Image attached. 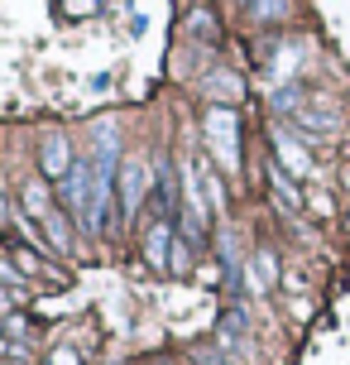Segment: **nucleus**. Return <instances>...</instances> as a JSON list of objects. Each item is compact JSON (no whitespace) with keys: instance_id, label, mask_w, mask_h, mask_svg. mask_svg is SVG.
Instances as JSON below:
<instances>
[{"instance_id":"1","label":"nucleus","mask_w":350,"mask_h":365,"mask_svg":"<svg viewBox=\"0 0 350 365\" xmlns=\"http://www.w3.org/2000/svg\"><path fill=\"white\" fill-rule=\"evenodd\" d=\"M19 212L48 236L53 255H73V226H68V212H63L53 202V192H48V178H29L19 187Z\"/></svg>"},{"instance_id":"2","label":"nucleus","mask_w":350,"mask_h":365,"mask_svg":"<svg viewBox=\"0 0 350 365\" xmlns=\"http://www.w3.org/2000/svg\"><path fill=\"white\" fill-rule=\"evenodd\" d=\"M92 164H96V178H92V197H87V212H82V231L87 236H101L106 231V207L115 197V178H120V149L115 145H101L92 149Z\"/></svg>"},{"instance_id":"3","label":"nucleus","mask_w":350,"mask_h":365,"mask_svg":"<svg viewBox=\"0 0 350 365\" xmlns=\"http://www.w3.org/2000/svg\"><path fill=\"white\" fill-rule=\"evenodd\" d=\"M202 140H206V154L226 168V173H235L240 168V115L230 106H211L202 120Z\"/></svg>"},{"instance_id":"4","label":"nucleus","mask_w":350,"mask_h":365,"mask_svg":"<svg viewBox=\"0 0 350 365\" xmlns=\"http://www.w3.org/2000/svg\"><path fill=\"white\" fill-rule=\"evenodd\" d=\"M115 197H120V221L129 226V221L139 217V207H144V197H149V164L139 159V154H129V159H120Z\"/></svg>"},{"instance_id":"5","label":"nucleus","mask_w":350,"mask_h":365,"mask_svg":"<svg viewBox=\"0 0 350 365\" xmlns=\"http://www.w3.org/2000/svg\"><path fill=\"white\" fill-rule=\"evenodd\" d=\"M92 178H96V164H92V154H87V159H77V164H73L68 178L58 182V202H63V212H73V221H82V212H87Z\"/></svg>"},{"instance_id":"6","label":"nucleus","mask_w":350,"mask_h":365,"mask_svg":"<svg viewBox=\"0 0 350 365\" xmlns=\"http://www.w3.org/2000/svg\"><path fill=\"white\" fill-rule=\"evenodd\" d=\"M274 164L283 168V173H293V178H312V154L302 149V140H297L293 130L274 125Z\"/></svg>"},{"instance_id":"7","label":"nucleus","mask_w":350,"mask_h":365,"mask_svg":"<svg viewBox=\"0 0 350 365\" xmlns=\"http://www.w3.org/2000/svg\"><path fill=\"white\" fill-rule=\"evenodd\" d=\"M73 164L77 159H73V149H68V140H63V135H48V140H43V154H38V173L48 182H63L73 173Z\"/></svg>"},{"instance_id":"8","label":"nucleus","mask_w":350,"mask_h":365,"mask_svg":"<svg viewBox=\"0 0 350 365\" xmlns=\"http://www.w3.org/2000/svg\"><path fill=\"white\" fill-rule=\"evenodd\" d=\"M269 182H274V202L288 212V217H297L302 202H307V197H302V187H297V178H293V173H283L278 164H269Z\"/></svg>"},{"instance_id":"9","label":"nucleus","mask_w":350,"mask_h":365,"mask_svg":"<svg viewBox=\"0 0 350 365\" xmlns=\"http://www.w3.org/2000/svg\"><path fill=\"white\" fill-rule=\"evenodd\" d=\"M168 250H173V221H154L144 236V259L154 264V269H168Z\"/></svg>"},{"instance_id":"10","label":"nucleus","mask_w":350,"mask_h":365,"mask_svg":"<svg viewBox=\"0 0 350 365\" xmlns=\"http://www.w3.org/2000/svg\"><path fill=\"white\" fill-rule=\"evenodd\" d=\"M245 327H250L245 308H230V312L221 317V327H216V346H221V351H240V336H245Z\"/></svg>"},{"instance_id":"11","label":"nucleus","mask_w":350,"mask_h":365,"mask_svg":"<svg viewBox=\"0 0 350 365\" xmlns=\"http://www.w3.org/2000/svg\"><path fill=\"white\" fill-rule=\"evenodd\" d=\"M240 5H245L255 19H264V24H269V19H283L288 10H293V0H240Z\"/></svg>"},{"instance_id":"12","label":"nucleus","mask_w":350,"mask_h":365,"mask_svg":"<svg viewBox=\"0 0 350 365\" xmlns=\"http://www.w3.org/2000/svg\"><path fill=\"white\" fill-rule=\"evenodd\" d=\"M250 274H255V289H274V284H278V259L269 255V250H259Z\"/></svg>"},{"instance_id":"13","label":"nucleus","mask_w":350,"mask_h":365,"mask_svg":"<svg viewBox=\"0 0 350 365\" xmlns=\"http://www.w3.org/2000/svg\"><path fill=\"white\" fill-rule=\"evenodd\" d=\"M10 259L19 264V274H24V279H34V274H43V259H38L34 250H29V245H15V250H10Z\"/></svg>"},{"instance_id":"14","label":"nucleus","mask_w":350,"mask_h":365,"mask_svg":"<svg viewBox=\"0 0 350 365\" xmlns=\"http://www.w3.org/2000/svg\"><path fill=\"white\" fill-rule=\"evenodd\" d=\"M168 269H173V274H187V269H192V245H187V240L173 236V250H168Z\"/></svg>"},{"instance_id":"15","label":"nucleus","mask_w":350,"mask_h":365,"mask_svg":"<svg viewBox=\"0 0 350 365\" xmlns=\"http://www.w3.org/2000/svg\"><path fill=\"white\" fill-rule=\"evenodd\" d=\"M48 365H82V351H77L73 341H58V346L48 351Z\"/></svg>"},{"instance_id":"16","label":"nucleus","mask_w":350,"mask_h":365,"mask_svg":"<svg viewBox=\"0 0 350 365\" xmlns=\"http://www.w3.org/2000/svg\"><path fill=\"white\" fill-rule=\"evenodd\" d=\"M206 91H211V96H221V91H226V96L235 101V96H240V82H235V77H211V82H206Z\"/></svg>"},{"instance_id":"17","label":"nucleus","mask_w":350,"mask_h":365,"mask_svg":"<svg viewBox=\"0 0 350 365\" xmlns=\"http://www.w3.org/2000/svg\"><path fill=\"white\" fill-rule=\"evenodd\" d=\"M19 279H24V274H19L15 259H0V284H10L15 293H24V289H19Z\"/></svg>"},{"instance_id":"18","label":"nucleus","mask_w":350,"mask_h":365,"mask_svg":"<svg viewBox=\"0 0 350 365\" xmlns=\"http://www.w3.org/2000/svg\"><path fill=\"white\" fill-rule=\"evenodd\" d=\"M192 361H197V365H230V361H226V351H221V346H202L197 356H192Z\"/></svg>"},{"instance_id":"19","label":"nucleus","mask_w":350,"mask_h":365,"mask_svg":"<svg viewBox=\"0 0 350 365\" xmlns=\"http://www.w3.org/2000/svg\"><path fill=\"white\" fill-rule=\"evenodd\" d=\"M24 331H29V317H19V312H10V317H5V336H10V341H19Z\"/></svg>"},{"instance_id":"20","label":"nucleus","mask_w":350,"mask_h":365,"mask_svg":"<svg viewBox=\"0 0 350 365\" xmlns=\"http://www.w3.org/2000/svg\"><path fill=\"white\" fill-rule=\"evenodd\" d=\"M15 303H24V293H15V289H5V284H0V312H10Z\"/></svg>"},{"instance_id":"21","label":"nucleus","mask_w":350,"mask_h":365,"mask_svg":"<svg viewBox=\"0 0 350 365\" xmlns=\"http://www.w3.org/2000/svg\"><path fill=\"white\" fill-rule=\"evenodd\" d=\"M307 202H312V212H322V217H332V197H327V192H312Z\"/></svg>"},{"instance_id":"22","label":"nucleus","mask_w":350,"mask_h":365,"mask_svg":"<svg viewBox=\"0 0 350 365\" xmlns=\"http://www.w3.org/2000/svg\"><path fill=\"white\" fill-rule=\"evenodd\" d=\"M5 217H10V207H5V192H0V226H5Z\"/></svg>"},{"instance_id":"23","label":"nucleus","mask_w":350,"mask_h":365,"mask_svg":"<svg viewBox=\"0 0 350 365\" xmlns=\"http://www.w3.org/2000/svg\"><path fill=\"white\" fill-rule=\"evenodd\" d=\"M341 182H346V192H350V168H346V173H341Z\"/></svg>"},{"instance_id":"24","label":"nucleus","mask_w":350,"mask_h":365,"mask_svg":"<svg viewBox=\"0 0 350 365\" xmlns=\"http://www.w3.org/2000/svg\"><path fill=\"white\" fill-rule=\"evenodd\" d=\"M0 365H24V361H0Z\"/></svg>"}]
</instances>
